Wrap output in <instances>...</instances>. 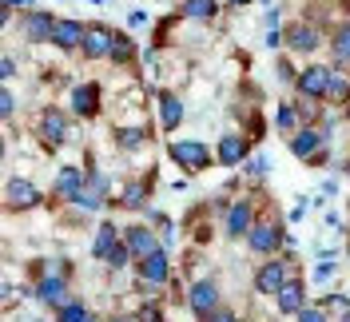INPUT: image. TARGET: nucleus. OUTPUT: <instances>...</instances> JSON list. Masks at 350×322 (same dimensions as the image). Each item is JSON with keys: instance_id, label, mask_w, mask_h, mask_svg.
Listing matches in <instances>:
<instances>
[{"instance_id": "33", "label": "nucleus", "mask_w": 350, "mask_h": 322, "mask_svg": "<svg viewBox=\"0 0 350 322\" xmlns=\"http://www.w3.org/2000/svg\"><path fill=\"white\" fill-rule=\"evenodd\" d=\"M299 322H327V310L323 306H303L299 310Z\"/></svg>"}, {"instance_id": "22", "label": "nucleus", "mask_w": 350, "mask_h": 322, "mask_svg": "<svg viewBox=\"0 0 350 322\" xmlns=\"http://www.w3.org/2000/svg\"><path fill=\"white\" fill-rule=\"evenodd\" d=\"M286 44H291L295 52H314V48H319V32H314L310 24H291V36H286Z\"/></svg>"}, {"instance_id": "2", "label": "nucleus", "mask_w": 350, "mask_h": 322, "mask_svg": "<svg viewBox=\"0 0 350 322\" xmlns=\"http://www.w3.org/2000/svg\"><path fill=\"white\" fill-rule=\"evenodd\" d=\"M172 159L183 167V172H203V167H211V148L207 144H199V139H175L172 144Z\"/></svg>"}, {"instance_id": "12", "label": "nucleus", "mask_w": 350, "mask_h": 322, "mask_svg": "<svg viewBox=\"0 0 350 322\" xmlns=\"http://www.w3.org/2000/svg\"><path fill=\"white\" fill-rule=\"evenodd\" d=\"M111 40H116V32H108L104 24H92V28H88V36H84V44H80V52L92 56V60L111 56Z\"/></svg>"}, {"instance_id": "37", "label": "nucleus", "mask_w": 350, "mask_h": 322, "mask_svg": "<svg viewBox=\"0 0 350 322\" xmlns=\"http://www.w3.org/2000/svg\"><path fill=\"white\" fill-rule=\"evenodd\" d=\"M12 72H16V60H12V56H4V64H0V76H4V80H12Z\"/></svg>"}, {"instance_id": "6", "label": "nucleus", "mask_w": 350, "mask_h": 322, "mask_svg": "<svg viewBox=\"0 0 350 322\" xmlns=\"http://www.w3.org/2000/svg\"><path fill=\"white\" fill-rule=\"evenodd\" d=\"M36 203H40L36 183H28V179H8V183H4V207H8V211H28V207H36Z\"/></svg>"}, {"instance_id": "17", "label": "nucleus", "mask_w": 350, "mask_h": 322, "mask_svg": "<svg viewBox=\"0 0 350 322\" xmlns=\"http://www.w3.org/2000/svg\"><path fill=\"white\" fill-rule=\"evenodd\" d=\"M179 124H183V100L172 96V92H163V96H159V128L175 131Z\"/></svg>"}, {"instance_id": "8", "label": "nucleus", "mask_w": 350, "mask_h": 322, "mask_svg": "<svg viewBox=\"0 0 350 322\" xmlns=\"http://www.w3.org/2000/svg\"><path fill=\"white\" fill-rule=\"evenodd\" d=\"M247 151H251V144L243 139V135H235V131H227V135H219V167H239L243 159H247Z\"/></svg>"}, {"instance_id": "36", "label": "nucleus", "mask_w": 350, "mask_h": 322, "mask_svg": "<svg viewBox=\"0 0 350 322\" xmlns=\"http://www.w3.org/2000/svg\"><path fill=\"white\" fill-rule=\"evenodd\" d=\"M207 322H235V314H231V310H227V306H219L215 314H211V319Z\"/></svg>"}, {"instance_id": "39", "label": "nucleus", "mask_w": 350, "mask_h": 322, "mask_svg": "<svg viewBox=\"0 0 350 322\" xmlns=\"http://www.w3.org/2000/svg\"><path fill=\"white\" fill-rule=\"evenodd\" d=\"M231 4H251V0H231Z\"/></svg>"}, {"instance_id": "21", "label": "nucleus", "mask_w": 350, "mask_h": 322, "mask_svg": "<svg viewBox=\"0 0 350 322\" xmlns=\"http://www.w3.org/2000/svg\"><path fill=\"white\" fill-rule=\"evenodd\" d=\"M84 36H88V28L80 21H56V32H52V40L60 48H80Z\"/></svg>"}, {"instance_id": "1", "label": "nucleus", "mask_w": 350, "mask_h": 322, "mask_svg": "<svg viewBox=\"0 0 350 322\" xmlns=\"http://www.w3.org/2000/svg\"><path fill=\"white\" fill-rule=\"evenodd\" d=\"M291 279H299L295 258H271V263H262L259 275H255V291L259 295H279Z\"/></svg>"}, {"instance_id": "42", "label": "nucleus", "mask_w": 350, "mask_h": 322, "mask_svg": "<svg viewBox=\"0 0 350 322\" xmlns=\"http://www.w3.org/2000/svg\"><path fill=\"white\" fill-rule=\"evenodd\" d=\"M347 175H350V159H347Z\"/></svg>"}, {"instance_id": "7", "label": "nucleus", "mask_w": 350, "mask_h": 322, "mask_svg": "<svg viewBox=\"0 0 350 322\" xmlns=\"http://www.w3.org/2000/svg\"><path fill=\"white\" fill-rule=\"evenodd\" d=\"M227 235L231 239H247L251 235V227H255V203L251 199H239V203H231V211H227Z\"/></svg>"}, {"instance_id": "27", "label": "nucleus", "mask_w": 350, "mask_h": 322, "mask_svg": "<svg viewBox=\"0 0 350 322\" xmlns=\"http://www.w3.org/2000/svg\"><path fill=\"white\" fill-rule=\"evenodd\" d=\"M183 12H187V16H196V21H211L219 8H215V0H187V4H183Z\"/></svg>"}, {"instance_id": "4", "label": "nucleus", "mask_w": 350, "mask_h": 322, "mask_svg": "<svg viewBox=\"0 0 350 322\" xmlns=\"http://www.w3.org/2000/svg\"><path fill=\"white\" fill-rule=\"evenodd\" d=\"M247 247L255 251V255H275L279 247H283V227L275 223V219H262L251 227V235H247Z\"/></svg>"}, {"instance_id": "38", "label": "nucleus", "mask_w": 350, "mask_h": 322, "mask_svg": "<svg viewBox=\"0 0 350 322\" xmlns=\"http://www.w3.org/2000/svg\"><path fill=\"white\" fill-rule=\"evenodd\" d=\"M111 322H135V319H111Z\"/></svg>"}, {"instance_id": "9", "label": "nucleus", "mask_w": 350, "mask_h": 322, "mask_svg": "<svg viewBox=\"0 0 350 322\" xmlns=\"http://www.w3.org/2000/svg\"><path fill=\"white\" fill-rule=\"evenodd\" d=\"M139 279L152 282V286H163V282L172 279V263H167V251H163V247H159L155 255L139 258Z\"/></svg>"}, {"instance_id": "25", "label": "nucleus", "mask_w": 350, "mask_h": 322, "mask_svg": "<svg viewBox=\"0 0 350 322\" xmlns=\"http://www.w3.org/2000/svg\"><path fill=\"white\" fill-rule=\"evenodd\" d=\"M148 203V183L144 179H135V183H128L124 187V207H131V211H139Z\"/></svg>"}, {"instance_id": "16", "label": "nucleus", "mask_w": 350, "mask_h": 322, "mask_svg": "<svg viewBox=\"0 0 350 322\" xmlns=\"http://www.w3.org/2000/svg\"><path fill=\"white\" fill-rule=\"evenodd\" d=\"M275 299H279V314H299V310L306 306V286L299 279H291Z\"/></svg>"}, {"instance_id": "40", "label": "nucleus", "mask_w": 350, "mask_h": 322, "mask_svg": "<svg viewBox=\"0 0 350 322\" xmlns=\"http://www.w3.org/2000/svg\"><path fill=\"white\" fill-rule=\"evenodd\" d=\"M338 322H350V314H342V319H338Z\"/></svg>"}, {"instance_id": "34", "label": "nucleus", "mask_w": 350, "mask_h": 322, "mask_svg": "<svg viewBox=\"0 0 350 322\" xmlns=\"http://www.w3.org/2000/svg\"><path fill=\"white\" fill-rule=\"evenodd\" d=\"M12 107H16V96H12V92H0V111H4V120L12 116Z\"/></svg>"}, {"instance_id": "5", "label": "nucleus", "mask_w": 350, "mask_h": 322, "mask_svg": "<svg viewBox=\"0 0 350 322\" xmlns=\"http://www.w3.org/2000/svg\"><path fill=\"white\" fill-rule=\"evenodd\" d=\"M187 306H191V314H199V319H211L219 310V286L211 279H199L187 291Z\"/></svg>"}, {"instance_id": "15", "label": "nucleus", "mask_w": 350, "mask_h": 322, "mask_svg": "<svg viewBox=\"0 0 350 322\" xmlns=\"http://www.w3.org/2000/svg\"><path fill=\"white\" fill-rule=\"evenodd\" d=\"M124 243L131 247V255H135V258H148V255H155V251H159L152 227H128V231H124Z\"/></svg>"}, {"instance_id": "30", "label": "nucleus", "mask_w": 350, "mask_h": 322, "mask_svg": "<svg viewBox=\"0 0 350 322\" xmlns=\"http://www.w3.org/2000/svg\"><path fill=\"white\" fill-rule=\"evenodd\" d=\"M144 131H135V128H128V131H120V148L124 151H135V148H144Z\"/></svg>"}, {"instance_id": "13", "label": "nucleus", "mask_w": 350, "mask_h": 322, "mask_svg": "<svg viewBox=\"0 0 350 322\" xmlns=\"http://www.w3.org/2000/svg\"><path fill=\"white\" fill-rule=\"evenodd\" d=\"M40 135L48 144H64L68 139V116L60 107H44L40 111Z\"/></svg>"}, {"instance_id": "10", "label": "nucleus", "mask_w": 350, "mask_h": 322, "mask_svg": "<svg viewBox=\"0 0 350 322\" xmlns=\"http://www.w3.org/2000/svg\"><path fill=\"white\" fill-rule=\"evenodd\" d=\"M36 299H40L44 306H52V310H60L64 302H72L68 299V279L64 275H44L40 286H36Z\"/></svg>"}, {"instance_id": "14", "label": "nucleus", "mask_w": 350, "mask_h": 322, "mask_svg": "<svg viewBox=\"0 0 350 322\" xmlns=\"http://www.w3.org/2000/svg\"><path fill=\"white\" fill-rule=\"evenodd\" d=\"M84 183H88V175L80 172V167H60V172H56V195L68 199V203H76V199H80Z\"/></svg>"}, {"instance_id": "32", "label": "nucleus", "mask_w": 350, "mask_h": 322, "mask_svg": "<svg viewBox=\"0 0 350 322\" xmlns=\"http://www.w3.org/2000/svg\"><path fill=\"white\" fill-rule=\"evenodd\" d=\"M128 263H131V247H128V243H120V247L108 255V267H116V271H120V267H128Z\"/></svg>"}, {"instance_id": "26", "label": "nucleus", "mask_w": 350, "mask_h": 322, "mask_svg": "<svg viewBox=\"0 0 350 322\" xmlns=\"http://www.w3.org/2000/svg\"><path fill=\"white\" fill-rule=\"evenodd\" d=\"M92 314H88V306L80 299H72V302H64L60 310H56V322H88Z\"/></svg>"}, {"instance_id": "31", "label": "nucleus", "mask_w": 350, "mask_h": 322, "mask_svg": "<svg viewBox=\"0 0 350 322\" xmlns=\"http://www.w3.org/2000/svg\"><path fill=\"white\" fill-rule=\"evenodd\" d=\"M275 120H279V128H283V131H295V124H299V111H295L291 104H279V116H275Z\"/></svg>"}, {"instance_id": "41", "label": "nucleus", "mask_w": 350, "mask_h": 322, "mask_svg": "<svg viewBox=\"0 0 350 322\" xmlns=\"http://www.w3.org/2000/svg\"><path fill=\"white\" fill-rule=\"evenodd\" d=\"M88 322H100V319H96V314H92V319H88Z\"/></svg>"}, {"instance_id": "35", "label": "nucleus", "mask_w": 350, "mask_h": 322, "mask_svg": "<svg viewBox=\"0 0 350 322\" xmlns=\"http://www.w3.org/2000/svg\"><path fill=\"white\" fill-rule=\"evenodd\" d=\"M247 167H251L255 175H267V167H271V159H267V155H255V159H251Z\"/></svg>"}, {"instance_id": "11", "label": "nucleus", "mask_w": 350, "mask_h": 322, "mask_svg": "<svg viewBox=\"0 0 350 322\" xmlns=\"http://www.w3.org/2000/svg\"><path fill=\"white\" fill-rule=\"evenodd\" d=\"M330 131H314V128H303L291 135V151L299 155V159H314L319 151H323V144H327Z\"/></svg>"}, {"instance_id": "18", "label": "nucleus", "mask_w": 350, "mask_h": 322, "mask_svg": "<svg viewBox=\"0 0 350 322\" xmlns=\"http://www.w3.org/2000/svg\"><path fill=\"white\" fill-rule=\"evenodd\" d=\"M116 247H120L116 223H100V227H96V239H92V258H104V263H108V255Z\"/></svg>"}, {"instance_id": "29", "label": "nucleus", "mask_w": 350, "mask_h": 322, "mask_svg": "<svg viewBox=\"0 0 350 322\" xmlns=\"http://www.w3.org/2000/svg\"><path fill=\"white\" fill-rule=\"evenodd\" d=\"M131 52H135V48H131L128 36H116V40H111V60H120V64H124V60H131Z\"/></svg>"}, {"instance_id": "23", "label": "nucleus", "mask_w": 350, "mask_h": 322, "mask_svg": "<svg viewBox=\"0 0 350 322\" xmlns=\"http://www.w3.org/2000/svg\"><path fill=\"white\" fill-rule=\"evenodd\" d=\"M347 96H350V80L342 76V72H338V68H334V72H330L327 100H330V104H347Z\"/></svg>"}, {"instance_id": "19", "label": "nucleus", "mask_w": 350, "mask_h": 322, "mask_svg": "<svg viewBox=\"0 0 350 322\" xmlns=\"http://www.w3.org/2000/svg\"><path fill=\"white\" fill-rule=\"evenodd\" d=\"M72 111L76 116H96L100 111V88L96 84H80L72 92Z\"/></svg>"}, {"instance_id": "20", "label": "nucleus", "mask_w": 350, "mask_h": 322, "mask_svg": "<svg viewBox=\"0 0 350 322\" xmlns=\"http://www.w3.org/2000/svg\"><path fill=\"white\" fill-rule=\"evenodd\" d=\"M52 32H56V21L48 12H28L24 16V36L28 40H52Z\"/></svg>"}, {"instance_id": "24", "label": "nucleus", "mask_w": 350, "mask_h": 322, "mask_svg": "<svg viewBox=\"0 0 350 322\" xmlns=\"http://www.w3.org/2000/svg\"><path fill=\"white\" fill-rule=\"evenodd\" d=\"M330 52H334V60H338V64H350V24H342V28L334 32Z\"/></svg>"}, {"instance_id": "3", "label": "nucleus", "mask_w": 350, "mask_h": 322, "mask_svg": "<svg viewBox=\"0 0 350 322\" xmlns=\"http://www.w3.org/2000/svg\"><path fill=\"white\" fill-rule=\"evenodd\" d=\"M330 72H334V68H327V64H306L303 72H299V80H295L299 96H303V100H327Z\"/></svg>"}, {"instance_id": "28", "label": "nucleus", "mask_w": 350, "mask_h": 322, "mask_svg": "<svg viewBox=\"0 0 350 322\" xmlns=\"http://www.w3.org/2000/svg\"><path fill=\"white\" fill-rule=\"evenodd\" d=\"M323 310H330V314L342 319V314H350V299L347 295H327V299H323Z\"/></svg>"}]
</instances>
